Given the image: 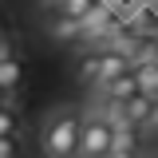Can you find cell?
Listing matches in <instances>:
<instances>
[{"label":"cell","instance_id":"cell-5","mask_svg":"<svg viewBox=\"0 0 158 158\" xmlns=\"http://www.w3.org/2000/svg\"><path fill=\"white\" fill-rule=\"evenodd\" d=\"M48 36L59 40V44H83V24L59 16V12H52V20H48Z\"/></svg>","mask_w":158,"mask_h":158},{"label":"cell","instance_id":"cell-8","mask_svg":"<svg viewBox=\"0 0 158 158\" xmlns=\"http://www.w3.org/2000/svg\"><path fill=\"white\" fill-rule=\"evenodd\" d=\"M135 75H138V91H142V95H150V99L158 103V63L135 67Z\"/></svg>","mask_w":158,"mask_h":158},{"label":"cell","instance_id":"cell-3","mask_svg":"<svg viewBox=\"0 0 158 158\" xmlns=\"http://www.w3.org/2000/svg\"><path fill=\"white\" fill-rule=\"evenodd\" d=\"M127 71H135V67H131V59L123 56V52H115V48H99L95 87H103V83H111V79H118V75H127Z\"/></svg>","mask_w":158,"mask_h":158},{"label":"cell","instance_id":"cell-12","mask_svg":"<svg viewBox=\"0 0 158 158\" xmlns=\"http://www.w3.org/2000/svg\"><path fill=\"white\" fill-rule=\"evenodd\" d=\"M146 131H158V103H154V118H150V127Z\"/></svg>","mask_w":158,"mask_h":158},{"label":"cell","instance_id":"cell-15","mask_svg":"<svg viewBox=\"0 0 158 158\" xmlns=\"http://www.w3.org/2000/svg\"><path fill=\"white\" fill-rule=\"evenodd\" d=\"M0 40H4V16H0Z\"/></svg>","mask_w":158,"mask_h":158},{"label":"cell","instance_id":"cell-14","mask_svg":"<svg viewBox=\"0 0 158 158\" xmlns=\"http://www.w3.org/2000/svg\"><path fill=\"white\" fill-rule=\"evenodd\" d=\"M44 4H48V8H52V12H56V8H59V4H63V0H44Z\"/></svg>","mask_w":158,"mask_h":158},{"label":"cell","instance_id":"cell-7","mask_svg":"<svg viewBox=\"0 0 158 158\" xmlns=\"http://www.w3.org/2000/svg\"><path fill=\"white\" fill-rule=\"evenodd\" d=\"M99 4H103V0H63L56 12H59V16H67V20H79V24H83V20L99 8Z\"/></svg>","mask_w":158,"mask_h":158},{"label":"cell","instance_id":"cell-9","mask_svg":"<svg viewBox=\"0 0 158 158\" xmlns=\"http://www.w3.org/2000/svg\"><path fill=\"white\" fill-rule=\"evenodd\" d=\"M20 131V115L12 107H0V138H12Z\"/></svg>","mask_w":158,"mask_h":158},{"label":"cell","instance_id":"cell-13","mask_svg":"<svg viewBox=\"0 0 158 158\" xmlns=\"http://www.w3.org/2000/svg\"><path fill=\"white\" fill-rule=\"evenodd\" d=\"M4 56H12V52H8V44H4V40H0V59H4Z\"/></svg>","mask_w":158,"mask_h":158},{"label":"cell","instance_id":"cell-1","mask_svg":"<svg viewBox=\"0 0 158 158\" xmlns=\"http://www.w3.org/2000/svg\"><path fill=\"white\" fill-rule=\"evenodd\" d=\"M83 115L79 107H56L44 118L40 146L48 158H79V135H83Z\"/></svg>","mask_w":158,"mask_h":158},{"label":"cell","instance_id":"cell-10","mask_svg":"<svg viewBox=\"0 0 158 158\" xmlns=\"http://www.w3.org/2000/svg\"><path fill=\"white\" fill-rule=\"evenodd\" d=\"M0 158H20V142H16V135H12V138H0Z\"/></svg>","mask_w":158,"mask_h":158},{"label":"cell","instance_id":"cell-4","mask_svg":"<svg viewBox=\"0 0 158 158\" xmlns=\"http://www.w3.org/2000/svg\"><path fill=\"white\" fill-rule=\"evenodd\" d=\"M118 111H123V118H127L135 131H142V127H150V118H154V99L138 91V95L131 99V103H123Z\"/></svg>","mask_w":158,"mask_h":158},{"label":"cell","instance_id":"cell-6","mask_svg":"<svg viewBox=\"0 0 158 158\" xmlns=\"http://www.w3.org/2000/svg\"><path fill=\"white\" fill-rule=\"evenodd\" d=\"M20 75H24V63H20L16 56H4V59H0V95H8V91L20 83Z\"/></svg>","mask_w":158,"mask_h":158},{"label":"cell","instance_id":"cell-2","mask_svg":"<svg viewBox=\"0 0 158 158\" xmlns=\"http://www.w3.org/2000/svg\"><path fill=\"white\" fill-rule=\"evenodd\" d=\"M111 138H115V127L103 111H87L83 115V135H79V158H107L111 154Z\"/></svg>","mask_w":158,"mask_h":158},{"label":"cell","instance_id":"cell-11","mask_svg":"<svg viewBox=\"0 0 158 158\" xmlns=\"http://www.w3.org/2000/svg\"><path fill=\"white\" fill-rule=\"evenodd\" d=\"M107 158H138V154H131V150H111Z\"/></svg>","mask_w":158,"mask_h":158},{"label":"cell","instance_id":"cell-16","mask_svg":"<svg viewBox=\"0 0 158 158\" xmlns=\"http://www.w3.org/2000/svg\"><path fill=\"white\" fill-rule=\"evenodd\" d=\"M146 158H158V150H154V154H146Z\"/></svg>","mask_w":158,"mask_h":158}]
</instances>
